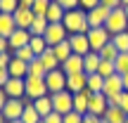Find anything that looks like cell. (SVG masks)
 Masks as SVG:
<instances>
[{
  "label": "cell",
  "mask_w": 128,
  "mask_h": 123,
  "mask_svg": "<svg viewBox=\"0 0 128 123\" xmlns=\"http://www.w3.org/2000/svg\"><path fill=\"white\" fill-rule=\"evenodd\" d=\"M121 92H124V81H121L119 73L104 78V88H102V95L104 97H119Z\"/></svg>",
  "instance_id": "obj_13"
},
{
  "label": "cell",
  "mask_w": 128,
  "mask_h": 123,
  "mask_svg": "<svg viewBox=\"0 0 128 123\" xmlns=\"http://www.w3.org/2000/svg\"><path fill=\"white\" fill-rule=\"evenodd\" d=\"M102 88H104V78H102L100 73H90V76H88V88L86 90H90L92 95H95V92H102Z\"/></svg>",
  "instance_id": "obj_29"
},
{
  "label": "cell",
  "mask_w": 128,
  "mask_h": 123,
  "mask_svg": "<svg viewBox=\"0 0 128 123\" xmlns=\"http://www.w3.org/2000/svg\"><path fill=\"white\" fill-rule=\"evenodd\" d=\"M100 52H88L86 57H83V71L90 76V73H97V69H100Z\"/></svg>",
  "instance_id": "obj_21"
},
{
  "label": "cell",
  "mask_w": 128,
  "mask_h": 123,
  "mask_svg": "<svg viewBox=\"0 0 128 123\" xmlns=\"http://www.w3.org/2000/svg\"><path fill=\"white\" fill-rule=\"evenodd\" d=\"M14 55H10V52H0V69H7L10 62H12Z\"/></svg>",
  "instance_id": "obj_43"
},
{
  "label": "cell",
  "mask_w": 128,
  "mask_h": 123,
  "mask_svg": "<svg viewBox=\"0 0 128 123\" xmlns=\"http://www.w3.org/2000/svg\"><path fill=\"white\" fill-rule=\"evenodd\" d=\"M121 2V7H128V0H119Z\"/></svg>",
  "instance_id": "obj_52"
},
{
  "label": "cell",
  "mask_w": 128,
  "mask_h": 123,
  "mask_svg": "<svg viewBox=\"0 0 128 123\" xmlns=\"http://www.w3.org/2000/svg\"><path fill=\"white\" fill-rule=\"evenodd\" d=\"M26 78H10L7 83H5V92H7V97H14V100H24L26 97Z\"/></svg>",
  "instance_id": "obj_12"
},
{
  "label": "cell",
  "mask_w": 128,
  "mask_h": 123,
  "mask_svg": "<svg viewBox=\"0 0 128 123\" xmlns=\"http://www.w3.org/2000/svg\"><path fill=\"white\" fill-rule=\"evenodd\" d=\"M69 43H71V50H74V55H81V57H86L88 52H92V47H90V40H88V36H86V33H71V36H69Z\"/></svg>",
  "instance_id": "obj_10"
},
{
  "label": "cell",
  "mask_w": 128,
  "mask_h": 123,
  "mask_svg": "<svg viewBox=\"0 0 128 123\" xmlns=\"http://www.w3.org/2000/svg\"><path fill=\"white\" fill-rule=\"evenodd\" d=\"M40 123H45V121H40Z\"/></svg>",
  "instance_id": "obj_57"
},
{
  "label": "cell",
  "mask_w": 128,
  "mask_h": 123,
  "mask_svg": "<svg viewBox=\"0 0 128 123\" xmlns=\"http://www.w3.org/2000/svg\"><path fill=\"white\" fill-rule=\"evenodd\" d=\"M97 73H100L102 78H109V76H114V73H116V66H114V62H104V59H102V62H100V69H97Z\"/></svg>",
  "instance_id": "obj_36"
},
{
  "label": "cell",
  "mask_w": 128,
  "mask_h": 123,
  "mask_svg": "<svg viewBox=\"0 0 128 123\" xmlns=\"http://www.w3.org/2000/svg\"><path fill=\"white\" fill-rule=\"evenodd\" d=\"M57 2H60L66 12H69V9H78V7H81V0H57Z\"/></svg>",
  "instance_id": "obj_39"
},
{
  "label": "cell",
  "mask_w": 128,
  "mask_h": 123,
  "mask_svg": "<svg viewBox=\"0 0 128 123\" xmlns=\"http://www.w3.org/2000/svg\"><path fill=\"white\" fill-rule=\"evenodd\" d=\"M0 14H2V12H0Z\"/></svg>",
  "instance_id": "obj_59"
},
{
  "label": "cell",
  "mask_w": 128,
  "mask_h": 123,
  "mask_svg": "<svg viewBox=\"0 0 128 123\" xmlns=\"http://www.w3.org/2000/svg\"><path fill=\"white\" fill-rule=\"evenodd\" d=\"M88 88V73L81 71V73H71V76H66V90L69 92H83Z\"/></svg>",
  "instance_id": "obj_14"
},
{
  "label": "cell",
  "mask_w": 128,
  "mask_h": 123,
  "mask_svg": "<svg viewBox=\"0 0 128 123\" xmlns=\"http://www.w3.org/2000/svg\"><path fill=\"white\" fill-rule=\"evenodd\" d=\"M36 0H19V7H33Z\"/></svg>",
  "instance_id": "obj_50"
},
{
  "label": "cell",
  "mask_w": 128,
  "mask_h": 123,
  "mask_svg": "<svg viewBox=\"0 0 128 123\" xmlns=\"http://www.w3.org/2000/svg\"><path fill=\"white\" fill-rule=\"evenodd\" d=\"M0 123H7V119L2 116V111H0Z\"/></svg>",
  "instance_id": "obj_53"
},
{
  "label": "cell",
  "mask_w": 128,
  "mask_h": 123,
  "mask_svg": "<svg viewBox=\"0 0 128 123\" xmlns=\"http://www.w3.org/2000/svg\"><path fill=\"white\" fill-rule=\"evenodd\" d=\"M114 66H116V73L119 76L128 73V52H119V57L114 59Z\"/></svg>",
  "instance_id": "obj_35"
},
{
  "label": "cell",
  "mask_w": 128,
  "mask_h": 123,
  "mask_svg": "<svg viewBox=\"0 0 128 123\" xmlns=\"http://www.w3.org/2000/svg\"><path fill=\"white\" fill-rule=\"evenodd\" d=\"M40 59H43V64H45L48 71H55V69H60V66H62L60 59H57V55H55V47H48V50L40 55Z\"/></svg>",
  "instance_id": "obj_25"
},
{
  "label": "cell",
  "mask_w": 128,
  "mask_h": 123,
  "mask_svg": "<svg viewBox=\"0 0 128 123\" xmlns=\"http://www.w3.org/2000/svg\"><path fill=\"white\" fill-rule=\"evenodd\" d=\"M43 121H45V123H64V116L57 114V111H52V114H48Z\"/></svg>",
  "instance_id": "obj_40"
},
{
  "label": "cell",
  "mask_w": 128,
  "mask_h": 123,
  "mask_svg": "<svg viewBox=\"0 0 128 123\" xmlns=\"http://www.w3.org/2000/svg\"><path fill=\"white\" fill-rule=\"evenodd\" d=\"M126 14H128V7H126Z\"/></svg>",
  "instance_id": "obj_56"
},
{
  "label": "cell",
  "mask_w": 128,
  "mask_h": 123,
  "mask_svg": "<svg viewBox=\"0 0 128 123\" xmlns=\"http://www.w3.org/2000/svg\"><path fill=\"white\" fill-rule=\"evenodd\" d=\"M109 7H104V5H97V7H92L90 12H86L88 17V24H90V28H100L107 24V19H109Z\"/></svg>",
  "instance_id": "obj_8"
},
{
  "label": "cell",
  "mask_w": 128,
  "mask_h": 123,
  "mask_svg": "<svg viewBox=\"0 0 128 123\" xmlns=\"http://www.w3.org/2000/svg\"><path fill=\"white\" fill-rule=\"evenodd\" d=\"M62 71L66 73V76H71V73H81L83 71V57L81 55H71L66 62H62Z\"/></svg>",
  "instance_id": "obj_18"
},
{
  "label": "cell",
  "mask_w": 128,
  "mask_h": 123,
  "mask_svg": "<svg viewBox=\"0 0 128 123\" xmlns=\"http://www.w3.org/2000/svg\"><path fill=\"white\" fill-rule=\"evenodd\" d=\"M102 5H104V7H109V9H114V7H121V2L119 0H100Z\"/></svg>",
  "instance_id": "obj_47"
},
{
  "label": "cell",
  "mask_w": 128,
  "mask_h": 123,
  "mask_svg": "<svg viewBox=\"0 0 128 123\" xmlns=\"http://www.w3.org/2000/svg\"><path fill=\"white\" fill-rule=\"evenodd\" d=\"M26 100H38V97H45L50 95L45 85V78H38V76H26Z\"/></svg>",
  "instance_id": "obj_5"
},
{
  "label": "cell",
  "mask_w": 128,
  "mask_h": 123,
  "mask_svg": "<svg viewBox=\"0 0 128 123\" xmlns=\"http://www.w3.org/2000/svg\"><path fill=\"white\" fill-rule=\"evenodd\" d=\"M31 31H26V28H17V31L12 33V36L7 38V43H10V50H19V47H24V45H28L31 43Z\"/></svg>",
  "instance_id": "obj_16"
},
{
  "label": "cell",
  "mask_w": 128,
  "mask_h": 123,
  "mask_svg": "<svg viewBox=\"0 0 128 123\" xmlns=\"http://www.w3.org/2000/svg\"><path fill=\"white\" fill-rule=\"evenodd\" d=\"M55 55H57V59H60V64H62V62H66L69 57L74 55V50H71V43H69V38H66V40H62L60 45H55Z\"/></svg>",
  "instance_id": "obj_27"
},
{
  "label": "cell",
  "mask_w": 128,
  "mask_h": 123,
  "mask_svg": "<svg viewBox=\"0 0 128 123\" xmlns=\"http://www.w3.org/2000/svg\"><path fill=\"white\" fill-rule=\"evenodd\" d=\"M116 57H119V50H116V45L109 40V43H107V45L100 50V59H104V62H114Z\"/></svg>",
  "instance_id": "obj_30"
},
{
  "label": "cell",
  "mask_w": 128,
  "mask_h": 123,
  "mask_svg": "<svg viewBox=\"0 0 128 123\" xmlns=\"http://www.w3.org/2000/svg\"><path fill=\"white\" fill-rule=\"evenodd\" d=\"M7 100H10V97H7V92H5V88H0V111L5 109V104H7Z\"/></svg>",
  "instance_id": "obj_46"
},
{
  "label": "cell",
  "mask_w": 128,
  "mask_h": 123,
  "mask_svg": "<svg viewBox=\"0 0 128 123\" xmlns=\"http://www.w3.org/2000/svg\"><path fill=\"white\" fill-rule=\"evenodd\" d=\"M14 57L28 64V62H33V59H36V52L31 50V45H24V47H19V50H14Z\"/></svg>",
  "instance_id": "obj_32"
},
{
  "label": "cell",
  "mask_w": 128,
  "mask_h": 123,
  "mask_svg": "<svg viewBox=\"0 0 128 123\" xmlns=\"http://www.w3.org/2000/svg\"><path fill=\"white\" fill-rule=\"evenodd\" d=\"M43 116L36 111V107H33V102H26V107H24V114H22V123H40Z\"/></svg>",
  "instance_id": "obj_26"
},
{
  "label": "cell",
  "mask_w": 128,
  "mask_h": 123,
  "mask_svg": "<svg viewBox=\"0 0 128 123\" xmlns=\"http://www.w3.org/2000/svg\"><path fill=\"white\" fill-rule=\"evenodd\" d=\"M64 123H83V116L76 114V111H71V114L64 116Z\"/></svg>",
  "instance_id": "obj_41"
},
{
  "label": "cell",
  "mask_w": 128,
  "mask_h": 123,
  "mask_svg": "<svg viewBox=\"0 0 128 123\" xmlns=\"http://www.w3.org/2000/svg\"><path fill=\"white\" fill-rule=\"evenodd\" d=\"M86 36H88V40H90V47H92V52H100L102 47H104L107 43L112 40V33L107 31L104 26H100V28H90V31H88Z\"/></svg>",
  "instance_id": "obj_7"
},
{
  "label": "cell",
  "mask_w": 128,
  "mask_h": 123,
  "mask_svg": "<svg viewBox=\"0 0 128 123\" xmlns=\"http://www.w3.org/2000/svg\"><path fill=\"white\" fill-rule=\"evenodd\" d=\"M104 28L112 33V36H116V33H124L128 31V14H126V7H114L109 12V19H107Z\"/></svg>",
  "instance_id": "obj_2"
},
{
  "label": "cell",
  "mask_w": 128,
  "mask_h": 123,
  "mask_svg": "<svg viewBox=\"0 0 128 123\" xmlns=\"http://www.w3.org/2000/svg\"><path fill=\"white\" fill-rule=\"evenodd\" d=\"M14 17V24H17V28H31V24H33V19H36V14H33V9L31 7H17V12L12 14Z\"/></svg>",
  "instance_id": "obj_15"
},
{
  "label": "cell",
  "mask_w": 128,
  "mask_h": 123,
  "mask_svg": "<svg viewBox=\"0 0 128 123\" xmlns=\"http://www.w3.org/2000/svg\"><path fill=\"white\" fill-rule=\"evenodd\" d=\"M0 52H10V43H7V38H2V36H0Z\"/></svg>",
  "instance_id": "obj_49"
},
{
  "label": "cell",
  "mask_w": 128,
  "mask_h": 123,
  "mask_svg": "<svg viewBox=\"0 0 128 123\" xmlns=\"http://www.w3.org/2000/svg\"><path fill=\"white\" fill-rule=\"evenodd\" d=\"M97 5H102L100 0H81V9H86V12H90V9L97 7Z\"/></svg>",
  "instance_id": "obj_42"
},
{
  "label": "cell",
  "mask_w": 128,
  "mask_h": 123,
  "mask_svg": "<svg viewBox=\"0 0 128 123\" xmlns=\"http://www.w3.org/2000/svg\"><path fill=\"white\" fill-rule=\"evenodd\" d=\"M64 14H66V9H64L62 5L57 2V0H52V2H50V7H48L45 19H48L50 24H62V21H64Z\"/></svg>",
  "instance_id": "obj_17"
},
{
  "label": "cell",
  "mask_w": 128,
  "mask_h": 123,
  "mask_svg": "<svg viewBox=\"0 0 128 123\" xmlns=\"http://www.w3.org/2000/svg\"><path fill=\"white\" fill-rule=\"evenodd\" d=\"M121 81H124V90H128V73H124V76H121Z\"/></svg>",
  "instance_id": "obj_51"
},
{
  "label": "cell",
  "mask_w": 128,
  "mask_h": 123,
  "mask_svg": "<svg viewBox=\"0 0 128 123\" xmlns=\"http://www.w3.org/2000/svg\"><path fill=\"white\" fill-rule=\"evenodd\" d=\"M102 119H104V121H109V123H126L128 114L121 109V107H109V109H107V114L102 116Z\"/></svg>",
  "instance_id": "obj_24"
},
{
  "label": "cell",
  "mask_w": 128,
  "mask_h": 123,
  "mask_svg": "<svg viewBox=\"0 0 128 123\" xmlns=\"http://www.w3.org/2000/svg\"><path fill=\"white\" fill-rule=\"evenodd\" d=\"M50 2L52 0H36V2H33V14H36V17H45L48 14V7H50Z\"/></svg>",
  "instance_id": "obj_37"
},
{
  "label": "cell",
  "mask_w": 128,
  "mask_h": 123,
  "mask_svg": "<svg viewBox=\"0 0 128 123\" xmlns=\"http://www.w3.org/2000/svg\"><path fill=\"white\" fill-rule=\"evenodd\" d=\"M28 76H38V78L48 76V69H45V64H43L40 57H36L33 62H28Z\"/></svg>",
  "instance_id": "obj_28"
},
{
  "label": "cell",
  "mask_w": 128,
  "mask_h": 123,
  "mask_svg": "<svg viewBox=\"0 0 128 123\" xmlns=\"http://www.w3.org/2000/svg\"><path fill=\"white\" fill-rule=\"evenodd\" d=\"M48 19L45 17H36L33 19V24H31V28H28V31H31V36H43V33H45V28H48Z\"/></svg>",
  "instance_id": "obj_31"
},
{
  "label": "cell",
  "mask_w": 128,
  "mask_h": 123,
  "mask_svg": "<svg viewBox=\"0 0 128 123\" xmlns=\"http://www.w3.org/2000/svg\"><path fill=\"white\" fill-rule=\"evenodd\" d=\"M24 107H26V97H24V100H14V97H10L7 104H5V109H2V116L7 121H19L22 114H24Z\"/></svg>",
  "instance_id": "obj_9"
},
{
  "label": "cell",
  "mask_w": 128,
  "mask_h": 123,
  "mask_svg": "<svg viewBox=\"0 0 128 123\" xmlns=\"http://www.w3.org/2000/svg\"><path fill=\"white\" fill-rule=\"evenodd\" d=\"M28 45H31V50L36 52V57H40L43 52L48 50V43H45V38H43V36H33V38H31V43H28Z\"/></svg>",
  "instance_id": "obj_33"
},
{
  "label": "cell",
  "mask_w": 128,
  "mask_h": 123,
  "mask_svg": "<svg viewBox=\"0 0 128 123\" xmlns=\"http://www.w3.org/2000/svg\"><path fill=\"white\" fill-rule=\"evenodd\" d=\"M7 71H10V76H12V78H26L28 76V64L22 62V59H17V57H12Z\"/></svg>",
  "instance_id": "obj_20"
},
{
  "label": "cell",
  "mask_w": 128,
  "mask_h": 123,
  "mask_svg": "<svg viewBox=\"0 0 128 123\" xmlns=\"http://www.w3.org/2000/svg\"><path fill=\"white\" fill-rule=\"evenodd\" d=\"M126 123H128V119H126Z\"/></svg>",
  "instance_id": "obj_58"
},
{
  "label": "cell",
  "mask_w": 128,
  "mask_h": 123,
  "mask_svg": "<svg viewBox=\"0 0 128 123\" xmlns=\"http://www.w3.org/2000/svg\"><path fill=\"white\" fill-rule=\"evenodd\" d=\"M10 78H12V76H10L7 69H0V88H5V83H7Z\"/></svg>",
  "instance_id": "obj_45"
},
{
  "label": "cell",
  "mask_w": 128,
  "mask_h": 123,
  "mask_svg": "<svg viewBox=\"0 0 128 123\" xmlns=\"http://www.w3.org/2000/svg\"><path fill=\"white\" fill-rule=\"evenodd\" d=\"M7 123H22V119H19V121H7Z\"/></svg>",
  "instance_id": "obj_54"
},
{
  "label": "cell",
  "mask_w": 128,
  "mask_h": 123,
  "mask_svg": "<svg viewBox=\"0 0 128 123\" xmlns=\"http://www.w3.org/2000/svg\"><path fill=\"white\" fill-rule=\"evenodd\" d=\"M64 26H66L69 36L71 33H88L90 31V24H88V17H86V9H69L66 14H64Z\"/></svg>",
  "instance_id": "obj_1"
},
{
  "label": "cell",
  "mask_w": 128,
  "mask_h": 123,
  "mask_svg": "<svg viewBox=\"0 0 128 123\" xmlns=\"http://www.w3.org/2000/svg\"><path fill=\"white\" fill-rule=\"evenodd\" d=\"M107 109H109V104H107V97L102 95V92H95V95H90V100H88V114L92 116H104Z\"/></svg>",
  "instance_id": "obj_11"
},
{
  "label": "cell",
  "mask_w": 128,
  "mask_h": 123,
  "mask_svg": "<svg viewBox=\"0 0 128 123\" xmlns=\"http://www.w3.org/2000/svg\"><path fill=\"white\" fill-rule=\"evenodd\" d=\"M19 7V0H0V12L2 14H14Z\"/></svg>",
  "instance_id": "obj_38"
},
{
  "label": "cell",
  "mask_w": 128,
  "mask_h": 123,
  "mask_svg": "<svg viewBox=\"0 0 128 123\" xmlns=\"http://www.w3.org/2000/svg\"><path fill=\"white\" fill-rule=\"evenodd\" d=\"M119 107H121V109H124L126 114H128V90H124V92H121V100H119Z\"/></svg>",
  "instance_id": "obj_44"
},
{
  "label": "cell",
  "mask_w": 128,
  "mask_h": 123,
  "mask_svg": "<svg viewBox=\"0 0 128 123\" xmlns=\"http://www.w3.org/2000/svg\"><path fill=\"white\" fill-rule=\"evenodd\" d=\"M33 107H36V111L38 114L43 116V119H45L48 114H52V97L50 95H45V97H38V100H33Z\"/></svg>",
  "instance_id": "obj_23"
},
{
  "label": "cell",
  "mask_w": 128,
  "mask_h": 123,
  "mask_svg": "<svg viewBox=\"0 0 128 123\" xmlns=\"http://www.w3.org/2000/svg\"><path fill=\"white\" fill-rule=\"evenodd\" d=\"M90 95H92L90 90H83V92H76L74 95V111L76 114H81V116L88 114V100H90Z\"/></svg>",
  "instance_id": "obj_19"
},
{
  "label": "cell",
  "mask_w": 128,
  "mask_h": 123,
  "mask_svg": "<svg viewBox=\"0 0 128 123\" xmlns=\"http://www.w3.org/2000/svg\"><path fill=\"white\" fill-rule=\"evenodd\" d=\"M83 123H100V116H92V114H86V116H83Z\"/></svg>",
  "instance_id": "obj_48"
},
{
  "label": "cell",
  "mask_w": 128,
  "mask_h": 123,
  "mask_svg": "<svg viewBox=\"0 0 128 123\" xmlns=\"http://www.w3.org/2000/svg\"><path fill=\"white\" fill-rule=\"evenodd\" d=\"M50 97H52V109H55L57 114L66 116V114L74 111V92L62 90V92H55V95H50Z\"/></svg>",
  "instance_id": "obj_3"
},
{
  "label": "cell",
  "mask_w": 128,
  "mask_h": 123,
  "mask_svg": "<svg viewBox=\"0 0 128 123\" xmlns=\"http://www.w3.org/2000/svg\"><path fill=\"white\" fill-rule=\"evenodd\" d=\"M14 31H17L14 17H12V14H0V36H2V38H10Z\"/></svg>",
  "instance_id": "obj_22"
},
{
  "label": "cell",
  "mask_w": 128,
  "mask_h": 123,
  "mask_svg": "<svg viewBox=\"0 0 128 123\" xmlns=\"http://www.w3.org/2000/svg\"><path fill=\"white\" fill-rule=\"evenodd\" d=\"M100 123H109V121H104V119H100Z\"/></svg>",
  "instance_id": "obj_55"
},
{
  "label": "cell",
  "mask_w": 128,
  "mask_h": 123,
  "mask_svg": "<svg viewBox=\"0 0 128 123\" xmlns=\"http://www.w3.org/2000/svg\"><path fill=\"white\" fill-rule=\"evenodd\" d=\"M43 38H45L48 47H55V45H60L62 40H66V38H69V31H66L64 24H48Z\"/></svg>",
  "instance_id": "obj_4"
},
{
  "label": "cell",
  "mask_w": 128,
  "mask_h": 123,
  "mask_svg": "<svg viewBox=\"0 0 128 123\" xmlns=\"http://www.w3.org/2000/svg\"><path fill=\"white\" fill-rule=\"evenodd\" d=\"M45 85H48V92H50V95L66 90V73L62 71V66L55 69V71H48V76H45Z\"/></svg>",
  "instance_id": "obj_6"
},
{
  "label": "cell",
  "mask_w": 128,
  "mask_h": 123,
  "mask_svg": "<svg viewBox=\"0 0 128 123\" xmlns=\"http://www.w3.org/2000/svg\"><path fill=\"white\" fill-rule=\"evenodd\" d=\"M112 43L116 45V50H119V52H128V31L112 36Z\"/></svg>",
  "instance_id": "obj_34"
}]
</instances>
